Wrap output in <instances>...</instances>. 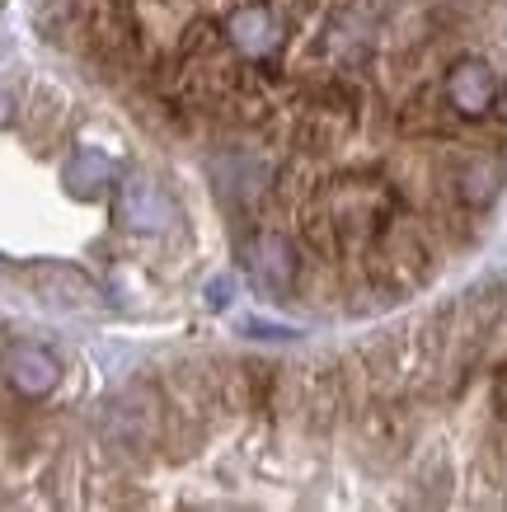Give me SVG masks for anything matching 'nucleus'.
<instances>
[{
  "label": "nucleus",
  "mask_w": 507,
  "mask_h": 512,
  "mask_svg": "<svg viewBox=\"0 0 507 512\" xmlns=\"http://www.w3.org/2000/svg\"><path fill=\"white\" fill-rule=\"evenodd\" d=\"M165 414H169V395L165 386L155 381H137L132 390H123L113 409H108V423H104V437H108V451L118 461H151L160 451V437H165Z\"/></svg>",
  "instance_id": "2"
},
{
  "label": "nucleus",
  "mask_w": 507,
  "mask_h": 512,
  "mask_svg": "<svg viewBox=\"0 0 507 512\" xmlns=\"http://www.w3.org/2000/svg\"><path fill=\"white\" fill-rule=\"evenodd\" d=\"M324 188V174H320V156H306V151H292V160L282 165L277 174V198L287 202V207H306V202L320 198Z\"/></svg>",
  "instance_id": "13"
},
{
  "label": "nucleus",
  "mask_w": 507,
  "mask_h": 512,
  "mask_svg": "<svg viewBox=\"0 0 507 512\" xmlns=\"http://www.w3.org/2000/svg\"><path fill=\"white\" fill-rule=\"evenodd\" d=\"M118 221L132 231H165L174 226V202L155 179H127L118 198Z\"/></svg>",
  "instance_id": "10"
},
{
  "label": "nucleus",
  "mask_w": 507,
  "mask_h": 512,
  "mask_svg": "<svg viewBox=\"0 0 507 512\" xmlns=\"http://www.w3.org/2000/svg\"><path fill=\"white\" fill-rule=\"evenodd\" d=\"M493 414L498 423H507V353L498 357V372H493Z\"/></svg>",
  "instance_id": "15"
},
{
  "label": "nucleus",
  "mask_w": 507,
  "mask_h": 512,
  "mask_svg": "<svg viewBox=\"0 0 507 512\" xmlns=\"http://www.w3.org/2000/svg\"><path fill=\"white\" fill-rule=\"evenodd\" d=\"M0 376H5V386L15 390V395L43 400V395H52L57 381H62V362H57V353L43 348V343H10L5 357H0Z\"/></svg>",
  "instance_id": "9"
},
{
  "label": "nucleus",
  "mask_w": 507,
  "mask_h": 512,
  "mask_svg": "<svg viewBox=\"0 0 507 512\" xmlns=\"http://www.w3.org/2000/svg\"><path fill=\"white\" fill-rule=\"evenodd\" d=\"M442 99L451 104V113H456L461 123H484L493 113V104H498V76H493V66L479 62V57L446 62Z\"/></svg>",
  "instance_id": "7"
},
{
  "label": "nucleus",
  "mask_w": 507,
  "mask_h": 512,
  "mask_svg": "<svg viewBox=\"0 0 507 512\" xmlns=\"http://www.w3.org/2000/svg\"><path fill=\"white\" fill-rule=\"evenodd\" d=\"M395 123H400L404 137L432 141V137H446V132H451V123H456V113H451V104L442 99V90H423V85H418V90L400 104V113H395Z\"/></svg>",
  "instance_id": "11"
},
{
  "label": "nucleus",
  "mask_w": 507,
  "mask_h": 512,
  "mask_svg": "<svg viewBox=\"0 0 507 512\" xmlns=\"http://www.w3.org/2000/svg\"><path fill=\"white\" fill-rule=\"evenodd\" d=\"M320 202L334 212V221L343 226L353 249L371 245L390 226V217L400 212V193L390 184H381L376 174H338V179H324Z\"/></svg>",
  "instance_id": "1"
},
{
  "label": "nucleus",
  "mask_w": 507,
  "mask_h": 512,
  "mask_svg": "<svg viewBox=\"0 0 507 512\" xmlns=\"http://www.w3.org/2000/svg\"><path fill=\"white\" fill-rule=\"evenodd\" d=\"M296 414L310 433H334L348 419V390H343V357H320L301 367L296 381Z\"/></svg>",
  "instance_id": "3"
},
{
  "label": "nucleus",
  "mask_w": 507,
  "mask_h": 512,
  "mask_svg": "<svg viewBox=\"0 0 507 512\" xmlns=\"http://www.w3.org/2000/svg\"><path fill=\"white\" fill-rule=\"evenodd\" d=\"M10 113H15V99H10V94L0 90V123H10Z\"/></svg>",
  "instance_id": "16"
},
{
  "label": "nucleus",
  "mask_w": 507,
  "mask_h": 512,
  "mask_svg": "<svg viewBox=\"0 0 507 512\" xmlns=\"http://www.w3.org/2000/svg\"><path fill=\"white\" fill-rule=\"evenodd\" d=\"M245 264L249 273H254V282H259L263 292L273 296H287L301 287V249L292 245V235L282 231H254L245 240Z\"/></svg>",
  "instance_id": "8"
},
{
  "label": "nucleus",
  "mask_w": 507,
  "mask_h": 512,
  "mask_svg": "<svg viewBox=\"0 0 507 512\" xmlns=\"http://www.w3.org/2000/svg\"><path fill=\"white\" fill-rule=\"evenodd\" d=\"M104 179H108V160H99L94 151H80L71 160V170H66V184L76 193H94V188H104Z\"/></svg>",
  "instance_id": "14"
},
{
  "label": "nucleus",
  "mask_w": 507,
  "mask_h": 512,
  "mask_svg": "<svg viewBox=\"0 0 507 512\" xmlns=\"http://www.w3.org/2000/svg\"><path fill=\"white\" fill-rule=\"evenodd\" d=\"M357 423V437H362V451H367L371 461H400L409 442H414V419H409V404L404 395H371L362 409L353 414Z\"/></svg>",
  "instance_id": "4"
},
{
  "label": "nucleus",
  "mask_w": 507,
  "mask_h": 512,
  "mask_svg": "<svg viewBox=\"0 0 507 512\" xmlns=\"http://www.w3.org/2000/svg\"><path fill=\"white\" fill-rule=\"evenodd\" d=\"M442 179H446V193L451 202H461L470 212L489 207L503 188V160L484 151V146H456L446 151V165H442Z\"/></svg>",
  "instance_id": "5"
},
{
  "label": "nucleus",
  "mask_w": 507,
  "mask_h": 512,
  "mask_svg": "<svg viewBox=\"0 0 507 512\" xmlns=\"http://www.w3.org/2000/svg\"><path fill=\"white\" fill-rule=\"evenodd\" d=\"M221 33H226V43L254 66L273 62L277 52H282V43H287V24H282V15H277L268 0L235 5L231 15H226V24H221Z\"/></svg>",
  "instance_id": "6"
},
{
  "label": "nucleus",
  "mask_w": 507,
  "mask_h": 512,
  "mask_svg": "<svg viewBox=\"0 0 507 512\" xmlns=\"http://www.w3.org/2000/svg\"><path fill=\"white\" fill-rule=\"evenodd\" d=\"M24 278H29L33 292L47 296V301H57V306H94V301H99L94 282L71 264H38V268H29Z\"/></svg>",
  "instance_id": "12"
}]
</instances>
